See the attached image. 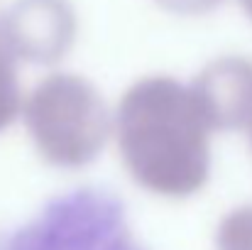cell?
Returning a JSON list of instances; mask_svg holds the SVG:
<instances>
[{
	"label": "cell",
	"instance_id": "1",
	"mask_svg": "<svg viewBox=\"0 0 252 250\" xmlns=\"http://www.w3.org/2000/svg\"><path fill=\"white\" fill-rule=\"evenodd\" d=\"M211 133L193 88L171 76L140 79L118 103L120 155L137 184L162 196H189L206 184Z\"/></svg>",
	"mask_w": 252,
	"mask_h": 250
},
{
	"label": "cell",
	"instance_id": "2",
	"mask_svg": "<svg viewBox=\"0 0 252 250\" xmlns=\"http://www.w3.org/2000/svg\"><path fill=\"white\" fill-rule=\"evenodd\" d=\"M39 155L57 167H84L108 143L110 113L98 88L76 74H49L22 106Z\"/></svg>",
	"mask_w": 252,
	"mask_h": 250
},
{
	"label": "cell",
	"instance_id": "3",
	"mask_svg": "<svg viewBox=\"0 0 252 250\" xmlns=\"http://www.w3.org/2000/svg\"><path fill=\"white\" fill-rule=\"evenodd\" d=\"M0 250H145L127 226L125 204L103 189L54 196L25 226L0 231Z\"/></svg>",
	"mask_w": 252,
	"mask_h": 250
},
{
	"label": "cell",
	"instance_id": "4",
	"mask_svg": "<svg viewBox=\"0 0 252 250\" xmlns=\"http://www.w3.org/2000/svg\"><path fill=\"white\" fill-rule=\"evenodd\" d=\"M79 22L69 0H15L0 22L7 49L30 64H57L76 42Z\"/></svg>",
	"mask_w": 252,
	"mask_h": 250
},
{
	"label": "cell",
	"instance_id": "5",
	"mask_svg": "<svg viewBox=\"0 0 252 250\" xmlns=\"http://www.w3.org/2000/svg\"><path fill=\"white\" fill-rule=\"evenodd\" d=\"M213 130H243L252 125V59L220 57L191 83Z\"/></svg>",
	"mask_w": 252,
	"mask_h": 250
},
{
	"label": "cell",
	"instance_id": "6",
	"mask_svg": "<svg viewBox=\"0 0 252 250\" xmlns=\"http://www.w3.org/2000/svg\"><path fill=\"white\" fill-rule=\"evenodd\" d=\"M15 54L0 37V133L7 130L22 110V93L17 83V67Z\"/></svg>",
	"mask_w": 252,
	"mask_h": 250
},
{
	"label": "cell",
	"instance_id": "7",
	"mask_svg": "<svg viewBox=\"0 0 252 250\" xmlns=\"http://www.w3.org/2000/svg\"><path fill=\"white\" fill-rule=\"evenodd\" d=\"M155 2L174 15H206L216 10L223 0H155Z\"/></svg>",
	"mask_w": 252,
	"mask_h": 250
},
{
	"label": "cell",
	"instance_id": "8",
	"mask_svg": "<svg viewBox=\"0 0 252 250\" xmlns=\"http://www.w3.org/2000/svg\"><path fill=\"white\" fill-rule=\"evenodd\" d=\"M240 2H243V7L248 10V15L252 17V0H240Z\"/></svg>",
	"mask_w": 252,
	"mask_h": 250
},
{
	"label": "cell",
	"instance_id": "9",
	"mask_svg": "<svg viewBox=\"0 0 252 250\" xmlns=\"http://www.w3.org/2000/svg\"><path fill=\"white\" fill-rule=\"evenodd\" d=\"M250 145H252V125H250Z\"/></svg>",
	"mask_w": 252,
	"mask_h": 250
}]
</instances>
